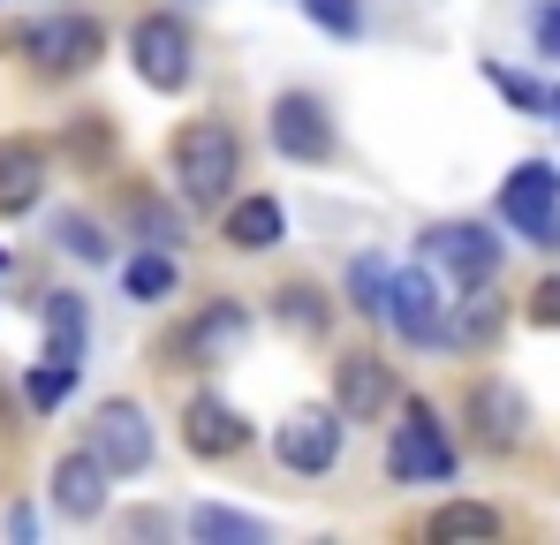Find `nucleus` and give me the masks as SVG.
<instances>
[{"label":"nucleus","instance_id":"obj_11","mask_svg":"<svg viewBox=\"0 0 560 545\" xmlns=\"http://www.w3.org/2000/svg\"><path fill=\"white\" fill-rule=\"evenodd\" d=\"M92 454L106 469H144V462H152V425H144V409H137V402H106L92 417Z\"/></svg>","mask_w":560,"mask_h":545},{"label":"nucleus","instance_id":"obj_4","mask_svg":"<svg viewBox=\"0 0 560 545\" xmlns=\"http://www.w3.org/2000/svg\"><path fill=\"white\" fill-rule=\"evenodd\" d=\"M129 61L152 91H183L189 69H197V46H189V23L183 15H144L129 31Z\"/></svg>","mask_w":560,"mask_h":545},{"label":"nucleus","instance_id":"obj_16","mask_svg":"<svg viewBox=\"0 0 560 545\" xmlns=\"http://www.w3.org/2000/svg\"><path fill=\"white\" fill-rule=\"evenodd\" d=\"M38 189H46V152L31 137H8L0 144V205L23 212V205H38Z\"/></svg>","mask_w":560,"mask_h":545},{"label":"nucleus","instance_id":"obj_25","mask_svg":"<svg viewBox=\"0 0 560 545\" xmlns=\"http://www.w3.org/2000/svg\"><path fill=\"white\" fill-rule=\"evenodd\" d=\"M77 386V363H61V357H46L38 371H31V409H54L61 394Z\"/></svg>","mask_w":560,"mask_h":545},{"label":"nucleus","instance_id":"obj_9","mask_svg":"<svg viewBox=\"0 0 560 545\" xmlns=\"http://www.w3.org/2000/svg\"><path fill=\"white\" fill-rule=\"evenodd\" d=\"M273 152L280 160H303V167L334 152V121H326V106L311 91H280L273 98Z\"/></svg>","mask_w":560,"mask_h":545},{"label":"nucleus","instance_id":"obj_17","mask_svg":"<svg viewBox=\"0 0 560 545\" xmlns=\"http://www.w3.org/2000/svg\"><path fill=\"white\" fill-rule=\"evenodd\" d=\"M424 538H432V545H455V538H500V515H492V508H477V500H447V508H432Z\"/></svg>","mask_w":560,"mask_h":545},{"label":"nucleus","instance_id":"obj_2","mask_svg":"<svg viewBox=\"0 0 560 545\" xmlns=\"http://www.w3.org/2000/svg\"><path fill=\"white\" fill-rule=\"evenodd\" d=\"M500 220L523 228L538 251H560V167L553 160H523L500 182Z\"/></svg>","mask_w":560,"mask_h":545},{"label":"nucleus","instance_id":"obj_8","mask_svg":"<svg viewBox=\"0 0 560 545\" xmlns=\"http://www.w3.org/2000/svg\"><path fill=\"white\" fill-rule=\"evenodd\" d=\"M386 318H394V334H401V341L432 349V341L447 334V303H440V280H432V272H394V280H386Z\"/></svg>","mask_w":560,"mask_h":545},{"label":"nucleus","instance_id":"obj_10","mask_svg":"<svg viewBox=\"0 0 560 545\" xmlns=\"http://www.w3.org/2000/svg\"><path fill=\"white\" fill-rule=\"evenodd\" d=\"M394 394H401V386H394V371L378 357H341L334 363V409H341L349 425H372L378 409H394Z\"/></svg>","mask_w":560,"mask_h":545},{"label":"nucleus","instance_id":"obj_29","mask_svg":"<svg viewBox=\"0 0 560 545\" xmlns=\"http://www.w3.org/2000/svg\"><path fill=\"white\" fill-rule=\"evenodd\" d=\"M492 84L508 91L515 106H546V91H538V84H523V77H508V69H492Z\"/></svg>","mask_w":560,"mask_h":545},{"label":"nucleus","instance_id":"obj_5","mask_svg":"<svg viewBox=\"0 0 560 545\" xmlns=\"http://www.w3.org/2000/svg\"><path fill=\"white\" fill-rule=\"evenodd\" d=\"M98 46H106V38H98L92 15H46V23H23V31H15V54L38 61V69H54V77H61V69H92Z\"/></svg>","mask_w":560,"mask_h":545},{"label":"nucleus","instance_id":"obj_27","mask_svg":"<svg viewBox=\"0 0 560 545\" xmlns=\"http://www.w3.org/2000/svg\"><path fill=\"white\" fill-rule=\"evenodd\" d=\"M303 15L326 23L334 38H357V31H364V8H357V0H303Z\"/></svg>","mask_w":560,"mask_h":545},{"label":"nucleus","instance_id":"obj_22","mask_svg":"<svg viewBox=\"0 0 560 545\" xmlns=\"http://www.w3.org/2000/svg\"><path fill=\"white\" fill-rule=\"evenodd\" d=\"M386 280H394L386 258H357V266H349V295H357L364 318H386Z\"/></svg>","mask_w":560,"mask_h":545},{"label":"nucleus","instance_id":"obj_28","mask_svg":"<svg viewBox=\"0 0 560 545\" xmlns=\"http://www.w3.org/2000/svg\"><path fill=\"white\" fill-rule=\"evenodd\" d=\"M530 318H538V326H560V272H553V280H538V295H530Z\"/></svg>","mask_w":560,"mask_h":545},{"label":"nucleus","instance_id":"obj_6","mask_svg":"<svg viewBox=\"0 0 560 545\" xmlns=\"http://www.w3.org/2000/svg\"><path fill=\"white\" fill-rule=\"evenodd\" d=\"M424 258L440 272H455L463 288H485V280L500 272V243H492V228H477V220H440V228H424Z\"/></svg>","mask_w":560,"mask_h":545},{"label":"nucleus","instance_id":"obj_23","mask_svg":"<svg viewBox=\"0 0 560 545\" xmlns=\"http://www.w3.org/2000/svg\"><path fill=\"white\" fill-rule=\"evenodd\" d=\"M280 318H288L295 334H326V295L295 280V288H280Z\"/></svg>","mask_w":560,"mask_h":545},{"label":"nucleus","instance_id":"obj_31","mask_svg":"<svg viewBox=\"0 0 560 545\" xmlns=\"http://www.w3.org/2000/svg\"><path fill=\"white\" fill-rule=\"evenodd\" d=\"M0 266H8V258H0Z\"/></svg>","mask_w":560,"mask_h":545},{"label":"nucleus","instance_id":"obj_24","mask_svg":"<svg viewBox=\"0 0 560 545\" xmlns=\"http://www.w3.org/2000/svg\"><path fill=\"white\" fill-rule=\"evenodd\" d=\"M121 288L152 303V295H167V288H175V266H167L160 251H152V258H129V266H121Z\"/></svg>","mask_w":560,"mask_h":545},{"label":"nucleus","instance_id":"obj_26","mask_svg":"<svg viewBox=\"0 0 560 545\" xmlns=\"http://www.w3.org/2000/svg\"><path fill=\"white\" fill-rule=\"evenodd\" d=\"M54 243H61V251H77L84 266H98V258H106V243H98V228L84 220V212H61V228H54Z\"/></svg>","mask_w":560,"mask_h":545},{"label":"nucleus","instance_id":"obj_12","mask_svg":"<svg viewBox=\"0 0 560 545\" xmlns=\"http://www.w3.org/2000/svg\"><path fill=\"white\" fill-rule=\"evenodd\" d=\"M183 448L189 454H205V462H228V454H243L250 448V425L220 402V394H197L183 409Z\"/></svg>","mask_w":560,"mask_h":545},{"label":"nucleus","instance_id":"obj_20","mask_svg":"<svg viewBox=\"0 0 560 545\" xmlns=\"http://www.w3.org/2000/svg\"><path fill=\"white\" fill-rule=\"evenodd\" d=\"M189 531H197V538H220V545H258L266 538V523L228 515V508H189Z\"/></svg>","mask_w":560,"mask_h":545},{"label":"nucleus","instance_id":"obj_30","mask_svg":"<svg viewBox=\"0 0 560 545\" xmlns=\"http://www.w3.org/2000/svg\"><path fill=\"white\" fill-rule=\"evenodd\" d=\"M538 46L560 61V0H553V8H538Z\"/></svg>","mask_w":560,"mask_h":545},{"label":"nucleus","instance_id":"obj_15","mask_svg":"<svg viewBox=\"0 0 560 545\" xmlns=\"http://www.w3.org/2000/svg\"><path fill=\"white\" fill-rule=\"evenodd\" d=\"M243 334H250V303L220 295V303H205V311L189 318V341H183V349H189L197 363H220L235 341H243Z\"/></svg>","mask_w":560,"mask_h":545},{"label":"nucleus","instance_id":"obj_7","mask_svg":"<svg viewBox=\"0 0 560 545\" xmlns=\"http://www.w3.org/2000/svg\"><path fill=\"white\" fill-rule=\"evenodd\" d=\"M273 454H280V469H295V477L334 469V454H341V409H295L273 432Z\"/></svg>","mask_w":560,"mask_h":545},{"label":"nucleus","instance_id":"obj_19","mask_svg":"<svg viewBox=\"0 0 560 545\" xmlns=\"http://www.w3.org/2000/svg\"><path fill=\"white\" fill-rule=\"evenodd\" d=\"M46 326H54V349L46 357L77 363V349H84V303L77 295H46Z\"/></svg>","mask_w":560,"mask_h":545},{"label":"nucleus","instance_id":"obj_1","mask_svg":"<svg viewBox=\"0 0 560 545\" xmlns=\"http://www.w3.org/2000/svg\"><path fill=\"white\" fill-rule=\"evenodd\" d=\"M235 167H243V144H235L228 121H189L183 137H175V182H183L189 212L220 205V197L235 189Z\"/></svg>","mask_w":560,"mask_h":545},{"label":"nucleus","instance_id":"obj_13","mask_svg":"<svg viewBox=\"0 0 560 545\" xmlns=\"http://www.w3.org/2000/svg\"><path fill=\"white\" fill-rule=\"evenodd\" d=\"M469 417H477V440L485 448H523V425H530V409H523V394L508 386V379H477L469 386Z\"/></svg>","mask_w":560,"mask_h":545},{"label":"nucleus","instance_id":"obj_21","mask_svg":"<svg viewBox=\"0 0 560 545\" xmlns=\"http://www.w3.org/2000/svg\"><path fill=\"white\" fill-rule=\"evenodd\" d=\"M485 334H500V295H485V288H477V295L463 303V318H455L440 341H463V349H477Z\"/></svg>","mask_w":560,"mask_h":545},{"label":"nucleus","instance_id":"obj_18","mask_svg":"<svg viewBox=\"0 0 560 545\" xmlns=\"http://www.w3.org/2000/svg\"><path fill=\"white\" fill-rule=\"evenodd\" d=\"M280 228H288V220H280L273 197H250V205H235V212H228V243H235V251H273Z\"/></svg>","mask_w":560,"mask_h":545},{"label":"nucleus","instance_id":"obj_14","mask_svg":"<svg viewBox=\"0 0 560 545\" xmlns=\"http://www.w3.org/2000/svg\"><path fill=\"white\" fill-rule=\"evenodd\" d=\"M54 508L69 523H92L98 508H106V462L98 454H61L54 462Z\"/></svg>","mask_w":560,"mask_h":545},{"label":"nucleus","instance_id":"obj_3","mask_svg":"<svg viewBox=\"0 0 560 545\" xmlns=\"http://www.w3.org/2000/svg\"><path fill=\"white\" fill-rule=\"evenodd\" d=\"M386 469H394L401 485H447V477H455V448H447L432 402H401V425H394Z\"/></svg>","mask_w":560,"mask_h":545}]
</instances>
